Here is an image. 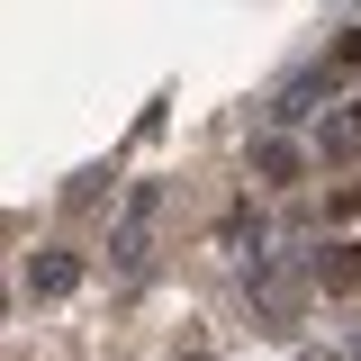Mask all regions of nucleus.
Returning <instances> with one entry per match:
<instances>
[{"label":"nucleus","instance_id":"obj_1","mask_svg":"<svg viewBox=\"0 0 361 361\" xmlns=\"http://www.w3.org/2000/svg\"><path fill=\"white\" fill-rule=\"evenodd\" d=\"M154 208H163V190H154V180H135L127 217H118V244H109V262H118V271H145V226H154Z\"/></svg>","mask_w":361,"mask_h":361},{"label":"nucleus","instance_id":"obj_7","mask_svg":"<svg viewBox=\"0 0 361 361\" xmlns=\"http://www.w3.org/2000/svg\"><path fill=\"white\" fill-rule=\"evenodd\" d=\"M353 127H361V99H353Z\"/></svg>","mask_w":361,"mask_h":361},{"label":"nucleus","instance_id":"obj_4","mask_svg":"<svg viewBox=\"0 0 361 361\" xmlns=\"http://www.w3.org/2000/svg\"><path fill=\"white\" fill-rule=\"evenodd\" d=\"M353 145H361V127H353V118H343V127H325V135H316V154H325V163H343Z\"/></svg>","mask_w":361,"mask_h":361},{"label":"nucleus","instance_id":"obj_8","mask_svg":"<svg viewBox=\"0 0 361 361\" xmlns=\"http://www.w3.org/2000/svg\"><path fill=\"white\" fill-rule=\"evenodd\" d=\"M180 361H208V353H180Z\"/></svg>","mask_w":361,"mask_h":361},{"label":"nucleus","instance_id":"obj_5","mask_svg":"<svg viewBox=\"0 0 361 361\" xmlns=\"http://www.w3.org/2000/svg\"><path fill=\"white\" fill-rule=\"evenodd\" d=\"M325 289H361V244H353V253H334V262H325Z\"/></svg>","mask_w":361,"mask_h":361},{"label":"nucleus","instance_id":"obj_6","mask_svg":"<svg viewBox=\"0 0 361 361\" xmlns=\"http://www.w3.org/2000/svg\"><path fill=\"white\" fill-rule=\"evenodd\" d=\"M343 63H361V27H353V37H343Z\"/></svg>","mask_w":361,"mask_h":361},{"label":"nucleus","instance_id":"obj_3","mask_svg":"<svg viewBox=\"0 0 361 361\" xmlns=\"http://www.w3.org/2000/svg\"><path fill=\"white\" fill-rule=\"evenodd\" d=\"M298 172H307V154H298L289 135H262V145H253V180H271V190H280V180H298Z\"/></svg>","mask_w":361,"mask_h":361},{"label":"nucleus","instance_id":"obj_2","mask_svg":"<svg viewBox=\"0 0 361 361\" xmlns=\"http://www.w3.org/2000/svg\"><path fill=\"white\" fill-rule=\"evenodd\" d=\"M73 289H82V262L73 253H37L27 262V298H73Z\"/></svg>","mask_w":361,"mask_h":361}]
</instances>
